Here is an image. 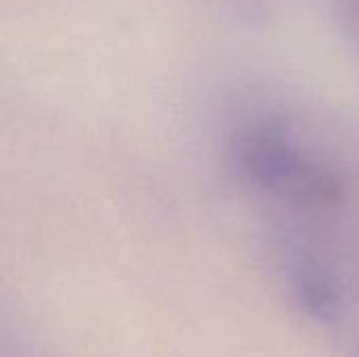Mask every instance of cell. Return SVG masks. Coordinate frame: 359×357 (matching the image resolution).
Masks as SVG:
<instances>
[{
  "mask_svg": "<svg viewBox=\"0 0 359 357\" xmlns=\"http://www.w3.org/2000/svg\"><path fill=\"white\" fill-rule=\"evenodd\" d=\"M231 156L244 181L294 206L332 208L343 200L345 185L339 170L280 126L244 128Z\"/></svg>",
  "mask_w": 359,
  "mask_h": 357,
  "instance_id": "cell-1",
  "label": "cell"
},
{
  "mask_svg": "<svg viewBox=\"0 0 359 357\" xmlns=\"http://www.w3.org/2000/svg\"><path fill=\"white\" fill-rule=\"evenodd\" d=\"M292 288L301 309L316 320H330L339 309V292L332 276L311 257L299 255L292 261Z\"/></svg>",
  "mask_w": 359,
  "mask_h": 357,
  "instance_id": "cell-2",
  "label": "cell"
},
{
  "mask_svg": "<svg viewBox=\"0 0 359 357\" xmlns=\"http://www.w3.org/2000/svg\"><path fill=\"white\" fill-rule=\"evenodd\" d=\"M345 4H347V8H349V13H351V17H355L359 21V0H343Z\"/></svg>",
  "mask_w": 359,
  "mask_h": 357,
  "instance_id": "cell-3",
  "label": "cell"
}]
</instances>
